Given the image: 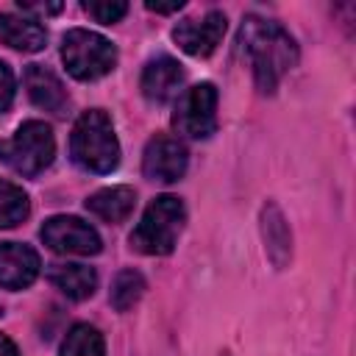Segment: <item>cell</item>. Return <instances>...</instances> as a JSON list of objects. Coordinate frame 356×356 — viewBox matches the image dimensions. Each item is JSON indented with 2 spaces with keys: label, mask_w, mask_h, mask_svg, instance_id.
Returning <instances> with one entry per match:
<instances>
[{
  "label": "cell",
  "mask_w": 356,
  "mask_h": 356,
  "mask_svg": "<svg viewBox=\"0 0 356 356\" xmlns=\"http://www.w3.org/2000/svg\"><path fill=\"white\" fill-rule=\"evenodd\" d=\"M22 83H25V92H28L33 106H39V108H44L56 117H61L67 111L70 95H67L61 78L53 70L42 67V64H28L25 72H22Z\"/></svg>",
  "instance_id": "11"
},
{
  "label": "cell",
  "mask_w": 356,
  "mask_h": 356,
  "mask_svg": "<svg viewBox=\"0 0 356 356\" xmlns=\"http://www.w3.org/2000/svg\"><path fill=\"white\" fill-rule=\"evenodd\" d=\"M139 86L150 103H167L184 86V67L172 56H156L145 64Z\"/></svg>",
  "instance_id": "12"
},
{
  "label": "cell",
  "mask_w": 356,
  "mask_h": 356,
  "mask_svg": "<svg viewBox=\"0 0 356 356\" xmlns=\"http://www.w3.org/2000/svg\"><path fill=\"white\" fill-rule=\"evenodd\" d=\"M14 92H17V83H14V72L6 61H0V114L11 108L14 103Z\"/></svg>",
  "instance_id": "21"
},
{
  "label": "cell",
  "mask_w": 356,
  "mask_h": 356,
  "mask_svg": "<svg viewBox=\"0 0 356 356\" xmlns=\"http://www.w3.org/2000/svg\"><path fill=\"white\" fill-rule=\"evenodd\" d=\"M0 356H19V350H17V345L6 337V334H0Z\"/></svg>",
  "instance_id": "24"
},
{
  "label": "cell",
  "mask_w": 356,
  "mask_h": 356,
  "mask_svg": "<svg viewBox=\"0 0 356 356\" xmlns=\"http://www.w3.org/2000/svg\"><path fill=\"white\" fill-rule=\"evenodd\" d=\"M184 222H186V209H184L181 197L159 195L145 209V214L136 222V228L131 231L128 242L134 250H139L145 256H167V253H172Z\"/></svg>",
  "instance_id": "3"
},
{
  "label": "cell",
  "mask_w": 356,
  "mask_h": 356,
  "mask_svg": "<svg viewBox=\"0 0 356 356\" xmlns=\"http://www.w3.org/2000/svg\"><path fill=\"white\" fill-rule=\"evenodd\" d=\"M39 253L22 242H0V286L25 289L39 275Z\"/></svg>",
  "instance_id": "10"
},
{
  "label": "cell",
  "mask_w": 356,
  "mask_h": 356,
  "mask_svg": "<svg viewBox=\"0 0 356 356\" xmlns=\"http://www.w3.org/2000/svg\"><path fill=\"white\" fill-rule=\"evenodd\" d=\"M242 50L250 61L256 89L261 95H273L281 83V78L298 64V44L289 36V31L273 19L264 17H245L239 28Z\"/></svg>",
  "instance_id": "1"
},
{
  "label": "cell",
  "mask_w": 356,
  "mask_h": 356,
  "mask_svg": "<svg viewBox=\"0 0 356 356\" xmlns=\"http://www.w3.org/2000/svg\"><path fill=\"white\" fill-rule=\"evenodd\" d=\"M83 11H86L95 22L114 25V22H120V19L128 14V3H122V0H106V3H100V0H86V3H83Z\"/></svg>",
  "instance_id": "20"
},
{
  "label": "cell",
  "mask_w": 356,
  "mask_h": 356,
  "mask_svg": "<svg viewBox=\"0 0 356 356\" xmlns=\"http://www.w3.org/2000/svg\"><path fill=\"white\" fill-rule=\"evenodd\" d=\"M225 356H228V353H225Z\"/></svg>",
  "instance_id": "25"
},
{
  "label": "cell",
  "mask_w": 356,
  "mask_h": 356,
  "mask_svg": "<svg viewBox=\"0 0 356 356\" xmlns=\"http://www.w3.org/2000/svg\"><path fill=\"white\" fill-rule=\"evenodd\" d=\"M259 222H261V239H264V250H267L270 261L278 270H284L292 259V231H289V222H286L284 211L273 200H267L261 206Z\"/></svg>",
  "instance_id": "13"
},
{
  "label": "cell",
  "mask_w": 356,
  "mask_h": 356,
  "mask_svg": "<svg viewBox=\"0 0 356 356\" xmlns=\"http://www.w3.org/2000/svg\"><path fill=\"white\" fill-rule=\"evenodd\" d=\"M145 295V278L139 270H120L111 281V292H108V303L117 312H128L131 306L139 303V298Z\"/></svg>",
  "instance_id": "18"
},
{
  "label": "cell",
  "mask_w": 356,
  "mask_h": 356,
  "mask_svg": "<svg viewBox=\"0 0 356 356\" xmlns=\"http://www.w3.org/2000/svg\"><path fill=\"white\" fill-rule=\"evenodd\" d=\"M0 42H6L14 50H22V53H36L44 47L47 31L31 17L0 14Z\"/></svg>",
  "instance_id": "15"
},
{
  "label": "cell",
  "mask_w": 356,
  "mask_h": 356,
  "mask_svg": "<svg viewBox=\"0 0 356 356\" xmlns=\"http://www.w3.org/2000/svg\"><path fill=\"white\" fill-rule=\"evenodd\" d=\"M58 356H106L103 334L89 323H75L67 331Z\"/></svg>",
  "instance_id": "17"
},
{
  "label": "cell",
  "mask_w": 356,
  "mask_h": 356,
  "mask_svg": "<svg viewBox=\"0 0 356 356\" xmlns=\"http://www.w3.org/2000/svg\"><path fill=\"white\" fill-rule=\"evenodd\" d=\"M47 278L56 289H61L70 300H86L97 289V273L86 264H53L47 270Z\"/></svg>",
  "instance_id": "16"
},
{
  "label": "cell",
  "mask_w": 356,
  "mask_h": 356,
  "mask_svg": "<svg viewBox=\"0 0 356 356\" xmlns=\"http://www.w3.org/2000/svg\"><path fill=\"white\" fill-rule=\"evenodd\" d=\"M150 11H159V14H172V11H181L184 8V0H175V3H145Z\"/></svg>",
  "instance_id": "23"
},
{
  "label": "cell",
  "mask_w": 356,
  "mask_h": 356,
  "mask_svg": "<svg viewBox=\"0 0 356 356\" xmlns=\"http://www.w3.org/2000/svg\"><path fill=\"white\" fill-rule=\"evenodd\" d=\"M42 242L56 250V253H67V256H95L100 253V236L97 231L83 222L81 217H72V214H56L50 217L42 231H39Z\"/></svg>",
  "instance_id": "7"
},
{
  "label": "cell",
  "mask_w": 356,
  "mask_h": 356,
  "mask_svg": "<svg viewBox=\"0 0 356 356\" xmlns=\"http://www.w3.org/2000/svg\"><path fill=\"white\" fill-rule=\"evenodd\" d=\"M22 14H56L61 11V3H19Z\"/></svg>",
  "instance_id": "22"
},
{
  "label": "cell",
  "mask_w": 356,
  "mask_h": 356,
  "mask_svg": "<svg viewBox=\"0 0 356 356\" xmlns=\"http://www.w3.org/2000/svg\"><path fill=\"white\" fill-rule=\"evenodd\" d=\"M53 156H56V139H53L50 125L42 120L22 122L11 139L0 142V161L25 178L44 172Z\"/></svg>",
  "instance_id": "4"
},
{
  "label": "cell",
  "mask_w": 356,
  "mask_h": 356,
  "mask_svg": "<svg viewBox=\"0 0 356 356\" xmlns=\"http://www.w3.org/2000/svg\"><path fill=\"white\" fill-rule=\"evenodd\" d=\"M225 36V14L222 11H209L200 19H181L172 28V39L175 44L195 56V58H206L217 50V44Z\"/></svg>",
  "instance_id": "9"
},
{
  "label": "cell",
  "mask_w": 356,
  "mask_h": 356,
  "mask_svg": "<svg viewBox=\"0 0 356 356\" xmlns=\"http://www.w3.org/2000/svg\"><path fill=\"white\" fill-rule=\"evenodd\" d=\"M70 156L81 170L97 175H106L120 164V142L111 117L103 108H89L75 120L70 134Z\"/></svg>",
  "instance_id": "2"
},
{
  "label": "cell",
  "mask_w": 356,
  "mask_h": 356,
  "mask_svg": "<svg viewBox=\"0 0 356 356\" xmlns=\"http://www.w3.org/2000/svg\"><path fill=\"white\" fill-rule=\"evenodd\" d=\"M61 58L72 78L78 81H97L117 67V47L86 28H72L64 33Z\"/></svg>",
  "instance_id": "5"
},
{
  "label": "cell",
  "mask_w": 356,
  "mask_h": 356,
  "mask_svg": "<svg viewBox=\"0 0 356 356\" xmlns=\"http://www.w3.org/2000/svg\"><path fill=\"white\" fill-rule=\"evenodd\" d=\"M189 153L175 136H153L142 153V172L156 184H175L186 172Z\"/></svg>",
  "instance_id": "8"
},
{
  "label": "cell",
  "mask_w": 356,
  "mask_h": 356,
  "mask_svg": "<svg viewBox=\"0 0 356 356\" xmlns=\"http://www.w3.org/2000/svg\"><path fill=\"white\" fill-rule=\"evenodd\" d=\"M28 211H31V203H28L25 189L0 178V228L19 225L28 217Z\"/></svg>",
  "instance_id": "19"
},
{
  "label": "cell",
  "mask_w": 356,
  "mask_h": 356,
  "mask_svg": "<svg viewBox=\"0 0 356 356\" xmlns=\"http://www.w3.org/2000/svg\"><path fill=\"white\" fill-rule=\"evenodd\" d=\"M172 128L189 139H206L217 131V89L203 81L189 86L172 111Z\"/></svg>",
  "instance_id": "6"
},
{
  "label": "cell",
  "mask_w": 356,
  "mask_h": 356,
  "mask_svg": "<svg viewBox=\"0 0 356 356\" xmlns=\"http://www.w3.org/2000/svg\"><path fill=\"white\" fill-rule=\"evenodd\" d=\"M136 206V192L131 186H106L86 197V209L103 222H122Z\"/></svg>",
  "instance_id": "14"
}]
</instances>
